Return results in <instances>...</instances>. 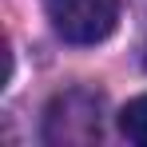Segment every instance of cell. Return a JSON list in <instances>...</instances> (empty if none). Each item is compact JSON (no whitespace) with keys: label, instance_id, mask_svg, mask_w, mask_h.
I'll return each mask as SVG.
<instances>
[{"label":"cell","instance_id":"cell-1","mask_svg":"<svg viewBox=\"0 0 147 147\" xmlns=\"http://www.w3.org/2000/svg\"><path fill=\"white\" fill-rule=\"evenodd\" d=\"M44 12L68 44H99L119 20V0H44Z\"/></svg>","mask_w":147,"mask_h":147},{"label":"cell","instance_id":"cell-2","mask_svg":"<svg viewBox=\"0 0 147 147\" xmlns=\"http://www.w3.org/2000/svg\"><path fill=\"white\" fill-rule=\"evenodd\" d=\"M48 111H60L68 115V127L52 131L48 143H92L99 139V99L88 96V92H68L52 103Z\"/></svg>","mask_w":147,"mask_h":147},{"label":"cell","instance_id":"cell-3","mask_svg":"<svg viewBox=\"0 0 147 147\" xmlns=\"http://www.w3.org/2000/svg\"><path fill=\"white\" fill-rule=\"evenodd\" d=\"M119 131L131 139V143H143L147 147V96L131 99V103L119 111Z\"/></svg>","mask_w":147,"mask_h":147}]
</instances>
